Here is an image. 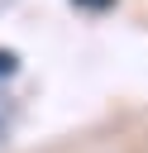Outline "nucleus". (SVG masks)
<instances>
[{
    "label": "nucleus",
    "instance_id": "obj_1",
    "mask_svg": "<svg viewBox=\"0 0 148 153\" xmlns=\"http://www.w3.org/2000/svg\"><path fill=\"white\" fill-rule=\"evenodd\" d=\"M14 67H19V57H14V53H10V48H0V76H10V72H14Z\"/></svg>",
    "mask_w": 148,
    "mask_h": 153
},
{
    "label": "nucleus",
    "instance_id": "obj_2",
    "mask_svg": "<svg viewBox=\"0 0 148 153\" xmlns=\"http://www.w3.org/2000/svg\"><path fill=\"white\" fill-rule=\"evenodd\" d=\"M76 10H105V5H115V0H72Z\"/></svg>",
    "mask_w": 148,
    "mask_h": 153
}]
</instances>
